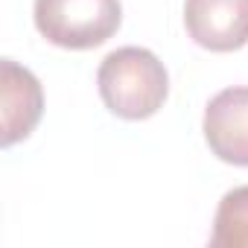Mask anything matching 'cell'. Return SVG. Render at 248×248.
<instances>
[{
    "label": "cell",
    "instance_id": "cell-4",
    "mask_svg": "<svg viewBox=\"0 0 248 248\" xmlns=\"http://www.w3.org/2000/svg\"><path fill=\"white\" fill-rule=\"evenodd\" d=\"M187 35L210 53L248 44V0H184Z\"/></svg>",
    "mask_w": 248,
    "mask_h": 248
},
{
    "label": "cell",
    "instance_id": "cell-2",
    "mask_svg": "<svg viewBox=\"0 0 248 248\" xmlns=\"http://www.w3.org/2000/svg\"><path fill=\"white\" fill-rule=\"evenodd\" d=\"M35 30L62 50H93L123 24L120 0H35Z\"/></svg>",
    "mask_w": 248,
    "mask_h": 248
},
{
    "label": "cell",
    "instance_id": "cell-6",
    "mask_svg": "<svg viewBox=\"0 0 248 248\" xmlns=\"http://www.w3.org/2000/svg\"><path fill=\"white\" fill-rule=\"evenodd\" d=\"M213 248H248V184L222 196L213 216Z\"/></svg>",
    "mask_w": 248,
    "mask_h": 248
},
{
    "label": "cell",
    "instance_id": "cell-3",
    "mask_svg": "<svg viewBox=\"0 0 248 248\" xmlns=\"http://www.w3.org/2000/svg\"><path fill=\"white\" fill-rule=\"evenodd\" d=\"M210 152L233 167H248V85L219 91L202 120Z\"/></svg>",
    "mask_w": 248,
    "mask_h": 248
},
{
    "label": "cell",
    "instance_id": "cell-5",
    "mask_svg": "<svg viewBox=\"0 0 248 248\" xmlns=\"http://www.w3.org/2000/svg\"><path fill=\"white\" fill-rule=\"evenodd\" d=\"M0 108H3V132L0 146L9 149L30 138L44 114V91L32 70L12 59L0 62Z\"/></svg>",
    "mask_w": 248,
    "mask_h": 248
},
{
    "label": "cell",
    "instance_id": "cell-1",
    "mask_svg": "<svg viewBox=\"0 0 248 248\" xmlns=\"http://www.w3.org/2000/svg\"><path fill=\"white\" fill-rule=\"evenodd\" d=\"M96 88L105 108L123 120H146L158 114L170 93L164 62L146 47H120L96 70Z\"/></svg>",
    "mask_w": 248,
    "mask_h": 248
}]
</instances>
